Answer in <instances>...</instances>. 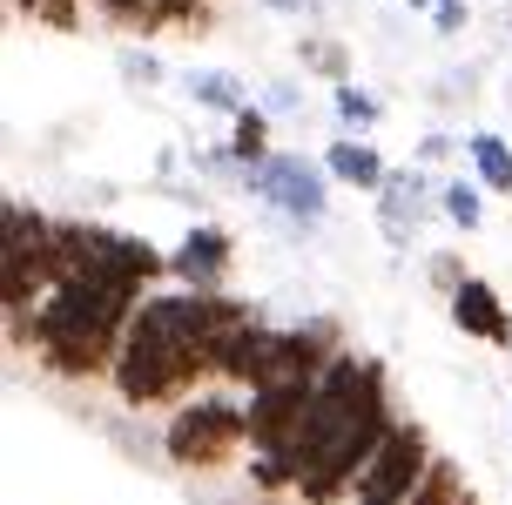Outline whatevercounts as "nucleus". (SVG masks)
Wrapping results in <instances>:
<instances>
[{"instance_id": "nucleus-1", "label": "nucleus", "mask_w": 512, "mask_h": 505, "mask_svg": "<svg viewBox=\"0 0 512 505\" xmlns=\"http://www.w3.org/2000/svg\"><path fill=\"white\" fill-rule=\"evenodd\" d=\"M398 411H391V378L378 357L337 351L331 371L317 378V404L304 418V438L290 445L297 465V499L304 505H344L358 492L364 465L378 458V445L391 438Z\"/></svg>"}, {"instance_id": "nucleus-2", "label": "nucleus", "mask_w": 512, "mask_h": 505, "mask_svg": "<svg viewBox=\"0 0 512 505\" xmlns=\"http://www.w3.org/2000/svg\"><path fill=\"white\" fill-rule=\"evenodd\" d=\"M128 317H135V303L115 297L108 283H54L27 317H7V344L14 351H34V364L48 378L88 384V378H108L115 371Z\"/></svg>"}, {"instance_id": "nucleus-3", "label": "nucleus", "mask_w": 512, "mask_h": 505, "mask_svg": "<svg viewBox=\"0 0 512 505\" xmlns=\"http://www.w3.org/2000/svg\"><path fill=\"white\" fill-rule=\"evenodd\" d=\"M216 378V351L203 344V330L189 317V290H149L128 317V337L115 351L108 384L122 391V404L155 411V404H182Z\"/></svg>"}, {"instance_id": "nucleus-4", "label": "nucleus", "mask_w": 512, "mask_h": 505, "mask_svg": "<svg viewBox=\"0 0 512 505\" xmlns=\"http://www.w3.org/2000/svg\"><path fill=\"white\" fill-rule=\"evenodd\" d=\"M250 445V404L230 391H196V398L169 404V431H162V452L182 472H223L236 452Z\"/></svg>"}, {"instance_id": "nucleus-5", "label": "nucleus", "mask_w": 512, "mask_h": 505, "mask_svg": "<svg viewBox=\"0 0 512 505\" xmlns=\"http://www.w3.org/2000/svg\"><path fill=\"white\" fill-rule=\"evenodd\" d=\"M48 290H54V216L14 196L0 209V310L27 317Z\"/></svg>"}, {"instance_id": "nucleus-6", "label": "nucleus", "mask_w": 512, "mask_h": 505, "mask_svg": "<svg viewBox=\"0 0 512 505\" xmlns=\"http://www.w3.org/2000/svg\"><path fill=\"white\" fill-rule=\"evenodd\" d=\"M243 182H250V196H263L277 216H290V223H304V229L324 223V209H331V169L297 155V149H277V155H263V162H250Z\"/></svg>"}, {"instance_id": "nucleus-7", "label": "nucleus", "mask_w": 512, "mask_h": 505, "mask_svg": "<svg viewBox=\"0 0 512 505\" xmlns=\"http://www.w3.org/2000/svg\"><path fill=\"white\" fill-rule=\"evenodd\" d=\"M432 438H425V425H411V418H398L391 425V438L378 445V458L364 465L358 492H351V505H405L411 492H418V479L432 472Z\"/></svg>"}, {"instance_id": "nucleus-8", "label": "nucleus", "mask_w": 512, "mask_h": 505, "mask_svg": "<svg viewBox=\"0 0 512 505\" xmlns=\"http://www.w3.org/2000/svg\"><path fill=\"white\" fill-rule=\"evenodd\" d=\"M243 404H250V452H277L290 458V445L304 438V418L310 404H317V384H256V391H243Z\"/></svg>"}, {"instance_id": "nucleus-9", "label": "nucleus", "mask_w": 512, "mask_h": 505, "mask_svg": "<svg viewBox=\"0 0 512 505\" xmlns=\"http://www.w3.org/2000/svg\"><path fill=\"white\" fill-rule=\"evenodd\" d=\"M230 270H236V243H230V229H216V223H189V236L169 250V277L182 290H223Z\"/></svg>"}, {"instance_id": "nucleus-10", "label": "nucleus", "mask_w": 512, "mask_h": 505, "mask_svg": "<svg viewBox=\"0 0 512 505\" xmlns=\"http://www.w3.org/2000/svg\"><path fill=\"white\" fill-rule=\"evenodd\" d=\"M445 303H452V324H459L465 337H479V344H499V351H512V310H506V297H499L486 277H465Z\"/></svg>"}, {"instance_id": "nucleus-11", "label": "nucleus", "mask_w": 512, "mask_h": 505, "mask_svg": "<svg viewBox=\"0 0 512 505\" xmlns=\"http://www.w3.org/2000/svg\"><path fill=\"white\" fill-rule=\"evenodd\" d=\"M277 344H283V330L256 317V324L236 337L230 351H223V384H236V391H256V384H270V371H277Z\"/></svg>"}, {"instance_id": "nucleus-12", "label": "nucleus", "mask_w": 512, "mask_h": 505, "mask_svg": "<svg viewBox=\"0 0 512 505\" xmlns=\"http://www.w3.org/2000/svg\"><path fill=\"white\" fill-rule=\"evenodd\" d=\"M324 169H331V182H344V189H358V196H378L384 182H391V169H384V155L371 149V142H358V135H344V142H331V149H324Z\"/></svg>"}, {"instance_id": "nucleus-13", "label": "nucleus", "mask_w": 512, "mask_h": 505, "mask_svg": "<svg viewBox=\"0 0 512 505\" xmlns=\"http://www.w3.org/2000/svg\"><path fill=\"white\" fill-rule=\"evenodd\" d=\"M378 202H384L391 243H405L411 229H418V216H425V176H418V169H391V182L378 189Z\"/></svg>"}, {"instance_id": "nucleus-14", "label": "nucleus", "mask_w": 512, "mask_h": 505, "mask_svg": "<svg viewBox=\"0 0 512 505\" xmlns=\"http://www.w3.org/2000/svg\"><path fill=\"white\" fill-rule=\"evenodd\" d=\"M189 95L203 101V108H216V115H243V108H250V88H243V75H230V68H196V75H189Z\"/></svg>"}, {"instance_id": "nucleus-15", "label": "nucleus", "mask_w": 512, "mask_h": 505, "mask_svg": "<svg viewBox=\"0 0 512 505\" xmlns=\"http://www.w3.org/2000/svg\"><path fill=\"white\" fill-rule=\"evenodd\" d=\"M230 155L250 169V162H263V155H277V142H270V108H243V115H230Z\"/></svg>"}, {"instance_id": "nucleus-16", "label": "nucleus", "mask_w": 512, "mask_h": 505, "mask_svg": "<svg viewBox=\"0 0 512 505\" xmlns=\"http://www.w3.org/2000/svg\"><path fill=\"white\" fill-rule=\"evenodd\" d=\"M465 155H472V169H479V182H486L492 196H512V149H506V135H472Z\"/></svg>"}, {"instance_id": "nucleus-17", "label": "nucleus", "mask_w": 512, "mask_h": 505, "mask_svg": "<svg viewBox=\"0 0 512 505\" xmlns=\"http://www.w3.org/2000/svg\"><path fill=\"white\" fill-rule=\"evenodd\" d=\"M472 499V485H465V472L452 465V458H432V472L418 479V492H411L405 505H465Z\"/></svg>"}, {"instance_id": "nucleus-18", "label": "nucleus", "mask_w": 512, "mask_h": 505, "mask_svg": "<svg viewBox=\"0 0 512 505\" xmlns=\"http://www.w3.org/2000/svg\"><path fill=\"white\" fill-rule=\"evenodd\" d=\"M331 108H337V122H344V135H364V128H378V95H364L358 81H337L331 88Z\"/></svg>"}, {"instance_id": "nucleus-19", "label": "nucleus", "mask_w": 512, "mask_h": 505, "mask_svg": "<svg viewBox=\"0 0 512 505\" xmlns=\"http://www.w3.org/2000/svg\"><path fill=\"white\" fill-rule=\"evenodd\" d=\"M21 14H27L34 27H48V34H81L88 0H21Z\"/></svg>"}, {"instance_id": "nucleus-20", "label": "nucleus", "mask_w": 512, "mask_h": 505, "mask_svg": "<svg viewBox=\"0 0 512 505\" xmlns=\"http://www.w3.org/2000/svg\"><path fill=\"white\" fill-rule=\"evenodd\" d=\"M297 54H304L310 75H324L331 88H337V81H351V61H344V48H337V41H324V34H304V41H297Z\"/></svg>"}, {"instance_id": "nucleus-21", "label": "nucleus", "mask_w": 512, "mask_h": 505, "mask_svg": "<svg viewBox=\"0 0 512 505\" xmlns=\"http://www.w3.org/2000/svg\"><path fill=\"white\" fill-rule=\"evenodd\" d=\"M250 485L270 492V499H283V492H297V465L277 458V452H250Z\"/></svg>"}, {"instance_id": "nucleus-22", "label": "nucleus", "mask_w": 512, "mask_h": 505, "mask_svg": "<svg viewBox=\"0 0 512 505\" xmlns=\"http://www.w3.org/2000/svg\"><path fill=\"white\" fill-rule=\"evenodd\" d=\"M438 209H445L459 229H479V223H486V202H479V189H472V182H445V189H438Z\"/></svg>"}, {"instance_id": "nucleus-23", "label": "nucleus", "mask_w": 512, "mask_h": 505, "mask_svg": "<svg viewBox=\"0 0 512 505\" xmlns=\"http://www.w3.org/2000/svg\"><path fill=\"white\" fill-rule=\"evenodd\" d=\"M169 27H182V34L209 27V0H169Z\"/></svg>"}, {"instance_id": "nucleus-24", "label": "nucleus", "mask_w": 512, "mask_h": 505, "mask_svg": "<svg viewBox=\"0 0 512 505\" xmlns=\"http://www.w3.org/2000/svg\"><path fill=\"white\" fill-rule=\"evenodd\" d=\"M432 21H438V34H465L472 7H465V0H438V7H432Z\"/></svg>"}, {"instance_id": "nucleus-25", "label": "nucleus", "mask_w": 512, "mask_h": 505, "mask_svg": "<svg viewBox=\"0 0 512 505\" xmlns=\"http://www.w3.org/2000/svg\"><path fill=\"white\" fill-rule=\"evenodd\" d=\"M122 75L128 81H162V61H155V54H142V48H128L122 54Z\"/></svg>"}, {"instance_id": "nucleus-26", "label": "nucleus", "mask_w": 512, "mask_h": 505, "mask_svg": "<svg viewBox=\"0 0 512 505\" xmlns=\"http://www.w3.org/2000/svg\"><path fill=\"white\" fill-rule=\"evenodd\" d=\"M432 283L445 290V297H452V290L465 283V263H459V256H438V263H432Z\"/></svg>"}, {"instance_id": "nucleus-27", "label": "nucleus", "mask_w": 512, "mask_h": 505, "mask_svg": "<svg viewBox=\"0 0 512 505\" xmlns=\"http://www.w3.org/2000/svg\"><path fill=\"white\" fill-rule=\"evenodd\" d=\"M263 7H270V14H297V21H304V14H324V0H263Z\"/></svg>"}]
</instances>
